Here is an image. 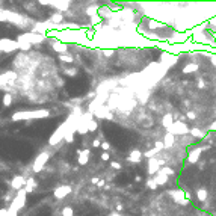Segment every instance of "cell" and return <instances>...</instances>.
<instances>
[{
	"mask_svg": "<svg viewBox=\"0 0 216 216\" xmlns=\"http://www.w3.org/2000/svg\"><path fill=\"white\" fill-rule=\"evenodd\" d=\"M50 36L59 39L62 43H79V44H86L88 36H86V29H77V30H62L59 33H50Z\"/></svg>",
	"mask_w": 216,
	"mask_h": 216,
	"instance_id": "obj_1",
	"label": "cell"
},
{
	"mask_svg": "<svg viewBox=\"0 0 216 216\" xmlns=\"http://www.w3.org/2000/svg\"><path fill=\"white\" fill-rule=\"evenodd\" d=\"M50 116V111L47 109H38V111H23V112H15L11 120L12 121H30V120H41Z\"/></svg>",
	"mask_w": 216,
	"mask_h": 216,
	"instance_id": "obj_2",
	"label": "cell"
},
{
	"mask_svg": "<svg viewBox=\"0 0 216 216\" xmlns=\"http://www.w3.org/2000/svg\"><path fill=\"white\" fill-rule=\"evenodd\" d=\"M45 39H47V35H39V33H33V32H24V33H20L17 36L18 43H27L30 45L41 44Z\"/></svg>",
	"mask_w": 216,
	"mask_h": 216,
	"instance_id": "obj_3",
	"label": "cell"
},
{
	"mask_svg": "<svg viewBox=\"0 0 216 216\" xmlns=\"http://www.w3.org/2000/svg\"><path fill=\"white\" fill-rule=\"evenodd\" d=\"M67 131H68V122L64 121L58 129L54 130V133L50 136V139H49V145H50V147H56L58 144H61L62 141H65Z\"/></svg>",
	"mask_w": 216,
	"mask_h": 216,
	"instance_id": "obj_4",
	"label": "cell"
},
{
	"mask_svg": "<svg viewBox=\"0 0 216 216\" xmlns=\"http://www.w3.org/2000/svg\"><path fill=\"white\" fill-rule=\"evenodd\" d=\"M94 120V115L91 112H85L83 115H80L79 118V122H77V133L85 136L86 133H89V122Z\"/></svg>",
	"mask_w": 216,
	"mask_h": 216,
	"instance_id": "obj_5",
	"label": "cell"
},
{
	"mask_svg": "<svg viewBox=\"0 0 216 216\" xmlns=\"http://www.w3.org/2000/svg\"><path fill=\"white\" fill-rule=\"evenodd\" d=\"M49 159H50V153L49 151H41L39 154L35 157L33 163H32V171L35 174L41 172L44 169V166H45V163L49 162Z\"/></svg>",
	"mask_w": 216,
	"mask_h": 216,
	"instance_id": "obj_6",
	"label": "cell"
},
{
	"mask_svg": "<svg viewBox=\"0 0 216 216\" xmlns=\"http://www.w3.org/2000/svg\"><path fill=\"white\" fill-rule=\"evenodd\" d=\"M27 192L24 189L18 190V192H15V197H14V199H12V203L9 204V208H14V210H21V208L26 206V201H27Z\"/></svg>",
	"mask_w": 216,
	"mask_h": 216,
	"instance_id": "obj_7",
	"label": "cell"
},
{
	"mask_svg": "<svg viewBox=\"0 0 216 216\" xmlns=\"http://www.w3.org/2000/svg\"><path fill=\"white\" fill-rule=\"evenodd\" d=\"M39 5H52V8L58 9V11L62 14V12H67V11H68L71 3H69L68 0H58V2H56V0H41Z\"/></svg>",
	"mask_w": 216,
	"mask_h": 216,
	"instance_id": "obj_8",
	"label": "cell"
},
{
	"mask_svg": "<svg viewBox=\"0 0 216 216\" xmlns=\"http://www.w3.org/2000/svg\"><path fill=\"white\" fill-rule=\"evenodd\" d=\"M18 49V41L15 39H9V38H2L0 39V53H12Z\"/></svg>",
	"mask_w": 216,
	"mask_h": 216,
	"instance_id": "obj_9",
	"label": "cell"
},
{
	"mask_svg": "<svg viewBox=\"0 0 216 216\" xmlns=\"http://www.w3.org/2000/svg\"><path fill=\"white\" fill-rule=\"evenodd\" d=\"M190 131V129L182 121H177L172 124V127L171 129H168V133H171L174 136H177V135H188Z\"/></svg>",
	"mask_w": 216,
	"mask_h": 216,
	"instance_id": "obj_10",
	"label": "cell"
},
{
	"mask_svg": "<svg viewBox=\"0 0 216 216\" xmlns=\"http://www.w3.org/2000/svg\"><path fill=\"white\" fill-rule=\"evenodd\" d=\"M26 177L24 175H14L12 177V180L11 182H6L11 186V189H14L15 192H18V190L24 189V186H26Z\"/></svg>",
	"mask_w": 216,
	"mask_h": 216,
	"instance_id": "obj_11",
	"label": "cell"
},
{
	"mask_svg": "<svg viewBox=\"0 0 216 216\" xmlns=\"http://www.w3.org/2000/svg\"><path fill=\"white\" fill-rule=\"evenodd\" d=\"M17 79H18L17 73H14V71H6V73L0 74V86H6V85H14Z\"/></svg>",
	"mask_w": 216,
	"mask_h": 216,
	"instance_id": "obj_12",
	"label": "cell"
},
{
	"mask_svg": "<svg viewBox=\"0 0 216 216\" xmlns=\"http://www.w3.org/2000/svg\"><path fill=\"white\" fill-rule=\"evenodd\" d=\"M94 115L95 118H106V120H112L113 118V115H112V112H111V109H109V106H106V104H103V106H100L98 109H95L94 111Z\"/></svg>",
	"mask_w": 216,
	"mask_h": 216,
	"instance_id": "obj_13",
	"label": "cell"
},
{
	"mask_svg": "<svg viewBox=\"0 0 216 216\" xmlns=\"http://www.w3.org/2000/svg\"><path fill=\"white\" fill-rule=\"evenodd\" d=\"M50 41H52V43H50L52 44V49L58 53V54H65V53H67V50H68V44L62 43V41L53 38V36H50Z\"/></svg>",
	"mask_w": 216,
	"mask_h": 216,
	"instance_id": "obj_14",
	"label": "cell"
},
{
	"mask_svg": "<svg viewBox=\"0 0 216 216\" xmlns=\"http://www.w3.org/2000/svg\"><path fill=\"white\" fill-rule=\"evenodd\" d=\"M71 190H73L71 186H68V184H64V186H59V188H56V189L53 190V197H54L56 199H64L67 195L71 193Z\"/></svg>",
	"mask_w": 216,
	"mask_h": 216,
	"instance_id": "obj_15",
	"label": "cell"
},
{
	"mask_svg": "<svg viewBox=\"0 0 216 216\" xmlns=\"http://www.w3.org/2000/svg\"><path fill=\"white\" fill-rule=\"evenodd\" d=\"M77 163L80 166H85L89 162V157H91V150L89 148H83V150H77Z\"/></svg>",
	"mask_w": 216,
	"mask_h": 216,
	"instance_id": "obj_16",
	"label": "cell"
},
{
	"mask_svg": "<svg viewBox=\"0 0 216 216\" xmlns=\"http://www.w3.org/2000/svg\"><path fill=\"white\" fill-rule=\"evenodd\" d=\"M142 157H144V153H142L141 150H138V148H135V150H131L130 154L127 156V162H130V163H133V165H138V163H141Z\"/></svg>",
	"mask_w": 216,
	"mask_h": 216,
	"instance_id": "obj_17",
	"label": "cell"
},
{
	"mask_svg": "<svg viewBox=\"0 0 216 216\" xmlns=\"http://www.w3.org/2000/svg\"><path fill=\"white\" fill-rule=\"evenodd\" d=\"M160 162H159V159H148V166H147V172L150 174V175H154V174H157L159 171H160Z\"/></svg>",
	"mask_w": 216,
	"mask_h": 216,
	"instance_id": "obj_18",
	"label": "cell"
},
{
	"mask_svg": "<svg viewBox=\"0 0 216 216\" xmlns=\"http://www.w3.org/2000/svg\"><path fill=\"white\" fill-rule=\"evenodd\" d=\"M160 61H162V64H165L166 67H172L175 62L178 61V58L175 56V54H172V53H162V56H160Z\"/></svg>",
	"mask_w": 216,
	"mask_h": 216,
	"instance_id": "obj_19",
	"label": "cell"
},
{
	"mask_svg": "<svg viewBox=\"0 0 216 216\" xmlns=\"http://www.w3.org/2000/svg\"><path fill=\"white\" fill-rule=\"evenodd\" d=\"M36 186H38V183H36V180H35L33 177H27L26 186H24V190H26L27 193H32L36 189Z\"/></svg>",
	"mask_w": 216,
	"mask_h": 216,
	"instance_id": "obj_20",
	"label": "cell"
},
{
	"mask_svg": "<svg viewBox=\"0 0 216 216\" xmlns=\"http://www.w3.org/2000/svg\"><path fill=\"white\" fill-rule=\"evenodd\" d=\"M64 20H65V17H64V14H61V12L52 14L50 18H49V21L53 23V24H62V23H64Z\"/></svg>",
	"mask_w": 216,
	"mask_h": 216,
	"instance_id": "obj_21",
	"label": "cell"
},
{
	"mask_svg": "<svg viewBox=\"0 0 216 216\" xmlns=\"http://www.w3.org/2000/svg\"><path fill=\"white\" fill-rule=\"evenodd\" d=\"M174 124V118L171 113H166V115H163V118H162V126H163L165 129H171Z\"/></svg>",
	"mask_w": 216,
	"mask_h": 216,
	"instance_id": "obj_22",
	"label": "cell"
},
{
	"mask_svg": "<svg viewBox=\"0 0 216 216\" xmlns=\"http://www.w3.org/2000/svg\"><path fill=\"white\" fill-rule=\"evenodd\" d=\"M174 144H175V136L171 135V133H166V135H165V138H163L165 148H172Z\"/></svg>",
	"mask_w": 216,
	"mask_h": 216,
	"instance_id": "obj_23",
	"label": "cell"
},
{
	"mask_svg": "<svg viewBox=\"0 0 216 216\" xmlns=\"http://www.w3.org/2000/svg\"><path fill=\"white\" fill-rule=\"evenodd\" d=\"M98 9H100V6H97V5H91V6H86L85 14H86L89 18L97 17V15H98Z\"/></svg>",
	"mask_w": 216,
	"mask_h": 216,
	"instance_id": "obj_24",
	"label": "cell"
},
{
	"mask_svg": "<svg viewBox=\"0 0 216 216\" xmlns=\"http://www.w3.org/2000/svg\"><path fill=\"white\" fill-rule=\"evenodd\" d=\"M154 182L157 183V186H159V184H165V183L168 182V175H165V174H162L159 171V172L154 175Z\"/></svg>",
	"mask_w": 216,
	"mask_h": 216,
	"instance_id": "obj_25",
	"label": "cell"
},
{
	"mask_svg": "<svg viewBox=\"0 0 216 216\" xmlns=\"http://www.w3.org/2000/svg\"><path fill=\"white\" fill-rule=\"evenodd\" d=\"M199 153H201L199 150H193V151H190L188 160H189L190 163H197V160H198V157H199Z\"/></svg>",
	"mask_w": 216,
	"mask_h": 216,
	"instance_id": "obj_26",
	"label": "cell"
},
{
	"mask_svg": "<svg viewBox=\"0 0 216 216\" xmlns=\"http://www.w3.org/2000/svg\"><path fill=\"white\" fill-rule=\"evenodd\" d=\"M3 106L5 107H9V106H12V95L6 92V94L3 95Z\"/></svg>",
	"mask_w": 216,
	"mask_h": 216,
	"instance_id": "obj_27",
	"label": "cell"
},
{
	"mask_svg": "<svg viewBox=\"0 0 216 216\" xmlns=\"http://www.w3.org/2000/svg\"><path fill=\"white\" fill-rule=\"evenodd\" d=\"M197 69H198V65H197V64H188V65L183 68V73L188 74V73H193V71H197Z\"/></svg>",
	"mask_w": 216,
	"mask_h": 216,
	"instance_id": "obj_28",
	"label": "cell"
},
{
	"mask_svg": "<svg viewBox=\"0 0 216 216\" xmlns=\"http://www.w3.org/2000/svg\"><path fill=\"white\" fill-rule=\"evenodd\" d=\"M190 135H192L193 138H203V136H204V131L197 129V127H192V129H190Z\"/></svg>",
	"mask_w": 216,
	"mask_h": 216,
	"instance_id": "obj_29",
	"label": "cell"
},
{
	"mask_svg": "<svg viewBox=\"0 0 216 216\" xmlns=\"http://www.w3.org/2000/svg\"><path fill=\"white\" fill-rule=\"evenodd\" d=\"M58 58H59V61L68 62V64H71V62L74 61V58H73L71 54H68V53H65V54H58Z\"/></svg>",
	"mask_w": 216,
	"mask_h": 216,
	"instance_id": "obj_30",
	"label": "cell"
},
{
	"mask_svg": "<svg viewBox=\"0 0 216 216\" xmlns=\"http://www.w3.org/2000/svg\"><path fill=\"white\" fill-rule=\"evenodd\" d=\"M157 153H159V151H157L156 148H151V150H148V151H144V157H147V159H154Z\"/></svg>",
	"mask_w": 216,
	"mask_h": 216,
	"instance_id": "obj_31",
	"label": "cell"
},
{
	"mask_svg": "<svg viewBox=\"0 0 216 216\" xmlns=\"http://www.w3.org/2000/svg\"><path fill=\"white\" fill-rule=\"evenodd\" d=\"M197 197H198L199 201H204V199L207 198V190H206V189H198V192H197Z\"/></svg>",
	"mask_w": 216,
	"mask_h": 216,
	"instance_id": "obj_32",
	"label": "cell"
},
{
	"mask_svg": "<svg viewBox=\"0 0 216 216\" xmlns=\"http://www.w3.org/2000/svg\"><path fill=\"white\" fill-rule=\"evenodd\" d=\"M18 49L21 50V52H29L30 49H32V45L27 43H18Z\"/></svg>",
	"mask_w": 216,
	"mask_h": 216,
	"instance_id": "obj_33",
	"label": "cell"
},
{
	"mask_svg": "<svg viewBox=\"0 0 216 216\" xmlns=\"http://www.w3.org/2000/svg\"><path fill=\"white\" fill-rule=\"evenodd\" d=\"M62 216H74L73 207H64L62 208Z\"/></svg>",
	"mask_w": 216,
	"mask_h": 216,
	"instance_id": "obj_34",
	"label": "cell"
},
{
	"mask_svg": "<svg viewBox=\"0 0 216 216\" xmlns=\"http://www.w3.org/2000/svg\"><path fill=\"white\" fill-rule=\"evenodd\" d=\"M98 130V121L97 120H92L89 122V131H97Z\"/></svg>",
	"mask_w": 216,
	"mask_h": 216,
	"instance_id": "obj_35",
	"label": "cell"
},
{
	"mask_svg": "<svg viewBox=\"0 0 216 216\" xmlns=\"http://www.w3.org/2000/svg\"><path fill=\"white\" fill-rule=\"evenodd\" d=\"M147 186H148V189H151V190L157 189V183L154 182V178H150V180L147 182Z\"/></svg>",
	"mask_w": 216,
	"mask_h": 216,
	"instance_id": "obj_36",
	"label": "cell"
},
{
	"mask_svg": "<svg viewBox=\"0 0 216 216\" xmlns=\"http://www.w3.org/2000/svg\"><path fill=\"white\" fill-rule=\"evenodd\" d=\"M113 53H115V50H113V49H107V50L104 49V50H103V54L106 56V58H112Z\"/></svg>",
	"mask_w": 216,
	"mask_h": 216,
	"instance_id": "obj_37",
	"label": "cell"
},
{
	"mask_svg": "<svg viewBox=\"0 0 216 216\" xmlns=\"http://www.w3.org/2000/svg\"><path fill=\"white\" fill-rule=\"evenodd\" d=\"M154 148L157 150V151H162V150L165 148L163 142H160V141H156V142H154Z\"/></svg>",
	"mask_w": 216,
	"mask_h": 216,
	"instance_id": "obj_38",
	"label": "cell"
},
{
	"mask_svg": "<svg viewBox=\"0 0 216 216\" xmlns=\"http://www.w3.org/2000/svg\"><path fill=\"white\" fill-rule=\"evenodd\" d=\"M101 160H103V162H109V160H111L109 151H103V153H101Z\"/></svg>",
	"mask_w": 216,
	"mask_h": 216,
	"instance_id": "obj_39",
	"label": "cell"
},
{
	"mask_svg": "<svg viewBox=\"0 0 216 216\" xmlns=\"http://www.w3.org/2000/svg\"><path fill=\"white\" fill-rule=\"evenodd\" d=\"M101 148H103L104 151H109V150H111V142H107V141H103V142H101Z\"/></svg>",
	"mask_w": 216,
	"mask_h": 216,
	"instance_id": "obj_40",
	"label": "cell"
},
{
	"mask_svg": "<svg viewBox=\"0 0 216 216\" xmlns=\"http://www.w3.org/2000/svg\"><path fill=\"white\" fill-rule=\"evenodd\" d=\"M6 216H18V212H17V210H14V208H8Z\"/></svg>",
	"mask_w": 216,
	"mask_h": 216,
	"instance_id": "obj_41",
	"label": "cell"
},
{
	"mask_svg": "<svg viewBox=\"0 0 216 216\" xmlns=\"http://www.w3.org/2000/svg\"><path fill=\"white\" fill-rule=\"evenodd\" d=\"M111 168H113V169H121L122 165L118 163V162H111Z\"/></svg>",
	"mask_w": 216,
	"mask_h": 216,
	"instance_id": "obj_42",
	"label": "cell"
},
{
	"mask_svg": "<svg viewBox=\"0 0 216 216\" xmlns=\"http://www.w3.org/2000/svg\"><path fill=\"white\" fill-rule=\"evenodd\" d=\"M92 147H94V148L101 147V142H100V139H94V141H92Z\"/></svg>",
	"mask_w": 216,
	"mask_h": 216,
	"instance_id": "obj_43",
	"label": "cell"
},
{
	"mask_svg": "<svg viewBox=\"0 0 216 216\" xmlns=\"http://www.w3.org/2000/svg\"><path fill=\"white\" fill-rule=\"evenodd\" d=\"M67 74H68V76H76V74H77V69H76V68L67 69Z\"/></svg>",
	"mask_w": 216,
	"mask_h": 216,
	"instance_id": "obj_44",
	"label": "cell"
},
{
	"mask_svg": "<svg viewBox=\"0 0 216 216\" xmlns=\"http://www.w3.org/2000/svg\"><path fill=\"white\" fill-rule=\"evenodd\" d=\"M188 118H189V120H195L197 116H195V113H193V112H189V113H188Z\"/></svg>",
	"mask_w": 216,
	"mask_h": 216,
	"instance_id": "obj_45",
	"label": "cell"
},
{
	"mask_svg": "<svg viewBox=\"0 0 216 216\" xmlns=\"http://www.w3.org/2000/svg\"><path fill=\"white\" fill-rule=\"evenodd\" d=\"M6 212L8 208H0V216H6Z\"/></svg>",
	"mask_w": 216,
	"mask_h": 216,
	"instance_id": "obj_46",
	"label": "cell"
},
{
	"mask_svg": "<svg viewBox=\"0 0 216 216\" xmlns=\"http://www.w3.org/2000/svg\"><path fill=\"white\" fill-rule=\"evenodd\" d=\"M98 182H100V180H98V177H94V178H91V183H92V184H98Z\"/></svg>",
	"mask_w": 216,
	"mask_h": 216,
	"instance_id": "obj_47",
	"label": "cell"
},
{
	"mask_svg": "<svg viewBox=\"0 0 216 216\" xmlns=\"http://www.w3.org/2000/svg\"><path fill=\"white\" fill-rule=\"evenodd\" d=\"M115 210H116V213H118V212H122V206H121V204H116Z\"/></svg>",
	"mask_w": 216,
	"mask_h": 216,
	"instance_id": "obj_48",
	"label": "cell"
},
{
	"mask_svg": "<svg viewBox=\"0 0 216 216\" xmlns=\"http://www.w3.org/2000/svg\"><path fill=\"white\" fill-rule=\"evenodd\" d=\"M135 182L141 183V182H142V177H141V175H136V177H135Z\"/></svg>",
	"mask_w": 216,
	"mask_h": 216,
	"instance_id": "obj_49",
	"label": "cell"
},
{
	"mask_svg": "<svg viewBox=\"0 0 216 216\" xmlns=\"http://www.w3.org/2000/svg\"><path fill=\"white\" fill-rule=\"evenodd\" d=\"M104 184H106V182H104V180H100V182H98V184H97V186H98V188H103Z\"/></svg>",
	"mask_w": 216,
	"mask_h": 216,
	"instance_id": "obj_50",
	"label": "cell"
}]
</instances>
